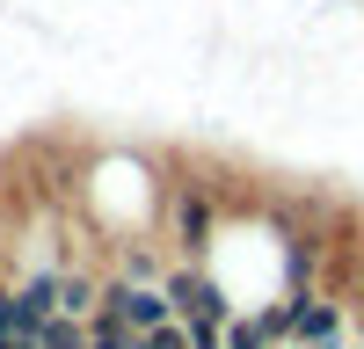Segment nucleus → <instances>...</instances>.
<instances>
[{
  "instance_id": "obj_1",
  "label": "nucleus",
  "mask_w": 364,
  "mask_h": 349,
  "mask_svg": "<svg viewBox=\"0 0 364 349\" xmlns=\"http://www.w3.org/2000/svg\"><path fill=\"white\" fill-rule=\"evenodd\" d=\"M102 313H117L132 335H146V328H161V320H175L168 291H161V284H132V277H109V284H102Z\"/></svg>"
},
{
  "instance_id": "obj_2",
  "label": "nucleus",
  "mask_w": 364,
  "mask_h": 349,
  "mask_svg": "<svg viewBox=\"0 0 364 349\" xmlns=\"http://www.w3.org/2000/svg\"><path fill=\"white\" fill-rule=\"evenodd\" d=\"M211 233H219V211H211V196H204L197 182H182V189H175V248L197 262V255L211 248Z\"/></svg>"
},
{
  "instance_id": "obj_3",
  "label": "nucleus",
  "mask_w": 364,
  "mask_h": 349,
  "mask_svg": "<svg viewBox=\"0 0 364 349\" xmlns=\"http://www.w3.org/2000/svg\"><path fill=\"white\" fill-rule=\"evenodd\" d=\"M336 342H343V306L314 291V299H306V313L291 320V349H336Z\"/></svg>"
},
{
  "instance_id": "obj_4",
  "label": "nucleus",
  "mask_w": 364,
  "mask_h": 349,
  "mask_svg": "<svg viewBox=\"0 0 364 349\" xmlns=\"http://www.w3.org/2000/svg\"><path fill=\"white\" fill-rule=\"evenodd\" d=\"M95 306H102V284L87 277V270H66V277H58V313H73V320H95Z\"/></svg>"
},
{
  "instance_id": "obj_5",
  "label": "nucleus",
  "mask_w": 364,
  "mask_h": 349,
  "mask_svg": "<svg viewBox=\"0 0 364 349\" xmlns=\"http://www.w3.org/2000/svg\"><path fill=\"white\" fill-rule=\"evenodd\" d=\"M117 277H132V284H168V262H161L154 248L124 240V255H117Z\"/></svg>"
},
{
  "instance_id": "obj_6",
  "label": "nucleus",
  "mask_w": 364,
  "mask_h": 349,
  "mask_svg": "<svg viewBox=\"0 0 364 349\" xmlns=\"http://www.w3.org/2000/svg\"><path fill=\"white\" fill-rule=\"evenodd\" d=\"M219 342H226V349H277V335H269V320H262V313H233Z\"/></svg>"
},
{
  "instance_id": "obj_7",
  "label": "nucleus",
  "mask_w": 364,
  "mask_h": 349,
  "mask_svg": "<svg viewBox=\"0 0 364 349\" xmlns=\"http://www.w3.org/2000/svg\"><path fill=\"white\" fill-rule=\"evenodd\" d=\"M37 349H87V320H73V313H51L44 328H37Z\"/></svg>"
},
{
  "instance_id": "obj_8",
  "label": "nucleus",
  "mask_w": 364,
  "mask_h": 349,
  "mask_svg": "<svg viewBox=\"0 0 364 349\" xmlns=\"http://www.w3.org/2000/svg\"><path fill=\"white\" fill-rule=\"evenodd\" d=\"M132 349H197V342H190V328H182V320H161V328H146Z\"/></svg>"
},
{
  "instance_id": "obj_9",
  "label": "nucleus",
  "mask_w": 364,
  "mask_h": 349,
  "mask_svg": "<svg viewBox=\"0 0 364 349\" xmlns=\"http://www.w3.org/2000/svg\"><path fill=\"white\" fill-rule=\"evenodd\" d=\"M0 335H15V328H8V291H0Z\"/></svg>"
},
{
  "instance_id": "obj_10",
  "label": "nucleus",
  "mask_w": 364,
  "mask_h": 349,
  "mask_svg": "<svg viewBox=\"0 0 364 349\" xmlns=\"http://www.w3.org/2000/svg\"><path fill=\"white\" fill-rule=\"evenodd\" d=\"M197 349H226V342H219V335H211V342H197Z\"/></svg>"
},
{
  "instance_id": "obj_11",
  "label": "nucleus",
  "mask_w": 364,
  "mask_h": 349,
  "mask_svg": "<svg viewBox=\"0 0 364 349\" xmlns=\"http://www.w3.org/2000/svg\"><path fill=\"white\" fill-rule=\"evenodd\" d=\"M336 349H364V342H336Z\"/></svg>"
}]
</instances>
